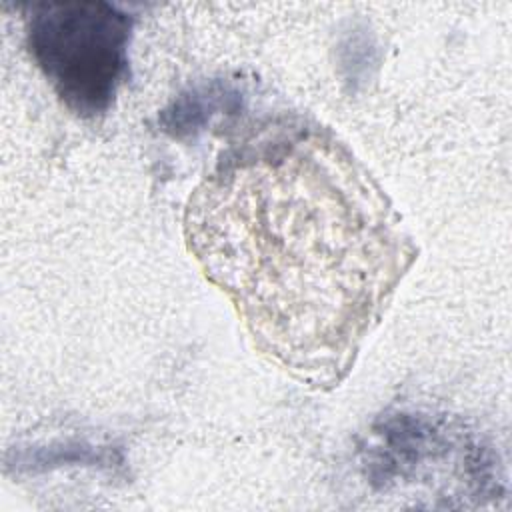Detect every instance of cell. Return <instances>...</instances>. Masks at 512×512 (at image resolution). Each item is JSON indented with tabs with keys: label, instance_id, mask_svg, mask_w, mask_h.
<instances>
[{
	"label": "cell",
	"instance_id": "obj_1",
	"mask_svg": "<svg viewBox=\"0 0 512 512\" xmlns=\"http://www.w3.org/2000/svg\"><path fill=\"white\" fill-rule=\"evenodd\" d=\"M184 238L260 354L336 386L416 258L390 200L328 128L278 116L200 180Z\"/></svg>",
	"mask_w": 512,
	"mask_h": 512
},
{
	"label": "cell",
	"instance_id": "obj_2",
	"mask_svg": "<svg viewBox=\"0 0 512 512\" xmlns=\"http://www.w3.org/2000/svg\"><path fill=\"white\" fill-rule=\"evenodd\" d=\"M134 18L110 2L26 6V48L58 100L78 118L106 114L128 78Z\"/></svg>",
	"mask_w": 512,
	"mask_h": 512
}]
</instances>
